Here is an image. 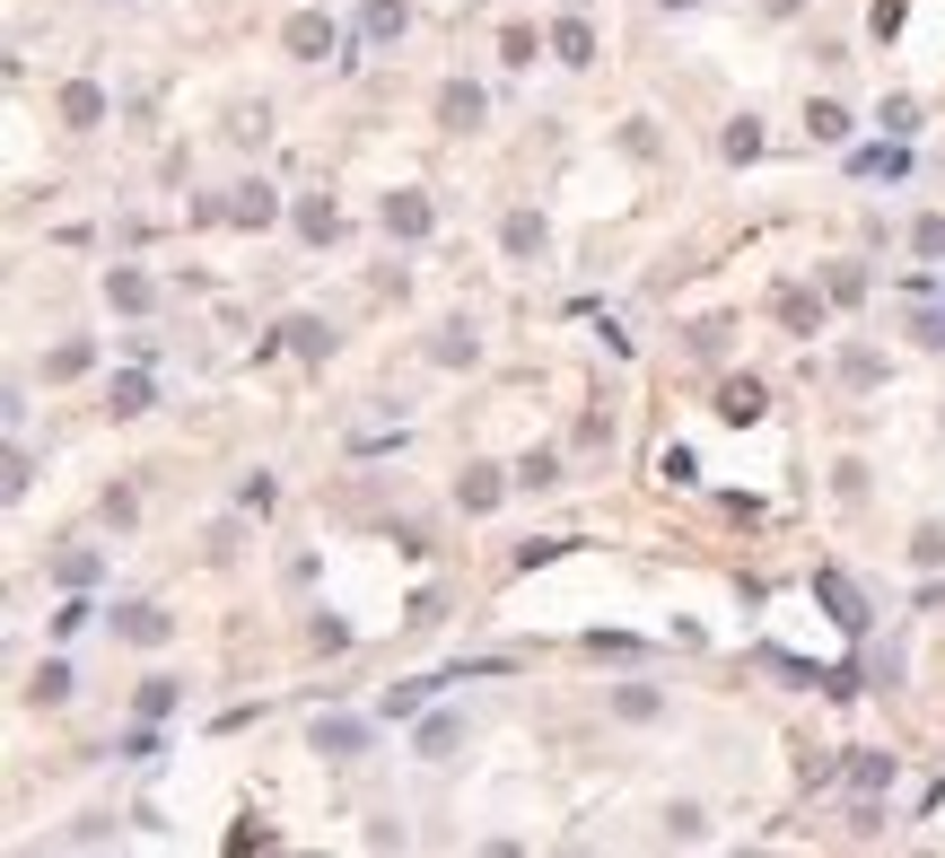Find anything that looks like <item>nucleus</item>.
<instances>
[{"label":"nucleus","instance_id":"f257e3e1","mask_svg":"<svg viewBox=\"0 0 945 858\" xmlns=\"http://www.w3.org/2000/svg\"><path fill=\"white\" fill-rule=\"evenodd\" d=\"M385 229H394V237H421V229H429V202H421V193H394V202H385Z\"/></svg>","mask_w":945,"mask_h":858},{"label":"nucleus","instance_id":"f03ea898","mask_svg":"<svg viewBox=\"0 0 945 858\" xmlns=\"http://www.w3.org/2000/svg\"><path fill=\"white\" fill-rule=\"evenodd\" d=\"M316 744H325V753H359V744H368V728H359V719H325V728H316Z\"/></svg>","mask_w":945,"mask_h":858},{"label":"nucleus","instance_id":"7ed1b4c3","mask_svg":"<svg viewBox=\"0 0 945 858\" xmlns=\"http://www.w3.org/2000/svg\"><path fill=\"white\" fill-rule=\"evenodd\" d=\"M123 631H131V639H167V613L158 605H123Z\"/></svg>","mask_w":945,"mask_h":858},{"label":"nucleus","instance_id":"20e7f679","mask_svg":"<svg viewBox=\"0 0 945 858\" xmlns=\"http://www.w3.org/2000/svg\"><path fill=\"white\" fill-rule=\"evenodd\" d=\"M289 44H298V53H325V44H333V27H325V18H298V27H289Z\"/></svg>","mask_w":945,"mask_h":858},{"label":"nucleus","instance_id":"39448f33","mask_svg":"<svg viewBox=\"0 0 945 858\" xmlns=\"http://www.w3.org/2000/svg\"><path fill=\"white\" fill-rule=\"evenodd\" d=\"M62 115H71V123H97V115H106V97H97V88H71V97H62Z\"/></svg>","mask_w":945,"mask_h":858},{"label":"nucleus","instance_id":"423d86ee","mask_svg":"<svg viewBox=\"0 0 945 858\" xmlns=\"http://www.w3.org/2000/svg\"><path fill=\"white\" fill-rule=\"evenodd\" d=\"M911 561H920V570H937V561H945V534H937V526H920V534H911Z\"/></svg>","mask_w":945,"mask_h":858},{"label":"nucleus","instance_id":"0eeeda50","mask_svg":"<svg viewBox=\"0 0 945 858\" xmlns=\"http://www.w3.org/2000/svg\"><path fill=\"white\" fill-rule=\"evenodd\" d=\"M447 744H456V719H429V728H421V753H429V762H438Z\"/></svg>","mask_w":945,"mask_h":858},{"label":"nucleus","instance_id":"6e6552de","mask_svg":"<svg viewBox=\"0 0 945 858\" xmlns=\"http://www.w3.org/2000/svg\"><path fill=\"white\" fill-rule=\"evenodd\" d=\"M920 254H945V220H920Z\"/></svg>","mask_w":945,"mask_h":858}]
</instances>
